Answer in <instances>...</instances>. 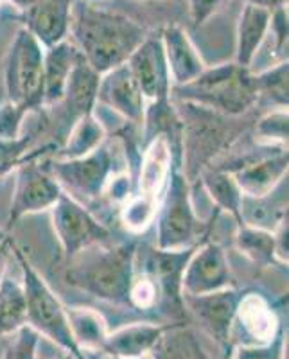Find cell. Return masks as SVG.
Listing matches in <instances>:
<instances>
[{
	"label": "cell",
	"mask_w": 289,
	"mask_h": 359,
	"mask_svg": "<svg viewBox=\"0 0 289 359\" xmlns=\"http://www.w3.org/2000/svg\"><path fill=\"white\" fill-rule=\"evenodd\" d=\"M43 45L29 33L18 29L8 50L4 85L8 102L33 111L43 108Z\"/></svg>",
	"instance_id": "cell-7"
},
{
	"label": "cell",
	"mask_w": 289,
	"mask_h": 359,
	"mask_svg": "<svg viewBox=\"0 0 289 359\" xmlns=\"http://www.w3.org/2000/svg\"><path fill=\"white\" fill-rule=\"evenodd\" d=\"M27 117V111L24 108L6 102L0 107V140L9 142V140L20 139V130L24 118Z\"/></svg>",
	"instance_id": "cell-37"
},
{
	"label": "cell",
	"mask_w": 289,
	"mask_h": 359,
	"mask_svg": "<svg viewBox=\"0 0 289 359\" xmlns=\"http://www.w3.org/2000/svg\"><path fill=\"white\" fill-rule=\"evenodd\" d=\"M13 339L6 347L2 359H40V338L34 329L24 325L20 331L11 334Z\"/></svg>",
	"instance_id": "cell-35"
},
{
	"label": "cell",
	"mask_w": 289,
	"mask_h": 359,
	"mask_svg": "<svg viewBox=\"0 0 289 359\" xmlns=\"http://www.w3.org/2000/svg\"><path fill=\"white\" fill-rule=\"evenodd\" d=\"M47 359H76V358H74L72 354H69V352L62 351V348H58V351L54 352V354H51Z\"/></svg>",
	"instance_id": "cell-45"
},
{
	"label": "cell",
	"mask_w": 289,
	"mask_h": 359,
	"mask_svg": "<svg viewBox=\"0 0 289 359\" xmlns=\"http://www.w3.org/2000/svg\"><path fill=\"white\" fill-rule=\"evenodd\" d=\"M273 237H275V257H277L278 266H288V219L278 224L273 232Z\"/></svg>",
	"instance_id": "cell-41"
},
{
	"label": "cell",
	"mask_w": 289,
	"mask_h": 359,
	"mask_svg": "<svg viewBox=\"0 0 289 359\" xmlns=\"http://www.w3.org/2000/svg\"><path fill=\"white\" fill-rule=\"evenodd\" d=\"M271 11L246 2L237 20L236 31V60L237 65L252 70L257 54L261 50L269 31Z\"/></svg>",
	"instance_id": "cell-23"
},
{
	"label": "cell",
	"mask_w": 289,
	"mask_h": 359,
	"mask_svg": "<svg viewBox=\"0 0 289 359\" xmlns=\"http://www.w3.org/2000/svg\"><path fill=\"white\" fill-rule=\"evenodd\" d=\"M175 165H178V163H176L173 149L166 137H162V135L153 137L147 142L142 153V160H140L139 176H137V189L139 191L137 192H142V194L160 200Z\"/></svg>",
	"instance_id": "cell-22"
},
{
	"label": "cell",
	"mask_w": 289,
	"mask_h": 359,
	"mask_svg": "<svg viewBox=\"0 0 289 359\" xmlns=\"http://www.w3.org/2000/svg\"><path fill=\"white\" fill-rule=\"evenodd\" d=\"M102 194H106V196L110 198L112 203L123 205L124 201L133 194V185H131L130 172H123V175L112 176V180L108 182V185H106Z\"/></svg>",
	"instance_id": "cell-40"
},
{
	"label": "cell",
	"mask_w": 289,
	"mask_h": 359,
	"mask_svg": "<svg viewBox=\"0 0 289 359\" xmlns=\"http://www.w3.org/2000/svg\"><path fill=\"white\" fill-rule=\"evenodd\" d=\"M106 140V130L94 114L79 117L70 126L65 144L60 149L58 158H79L90 155L101 147Z\"/></svg>",
	"instance_id": "cell-29"
},
{
	"label": "cell",
	"mask_w": 289,
	"mask_h": 359,
	"mask_svg": "<svg viewBox=\"0 0 289 359\" xmlns=\"http://www.w3.org/2000/svg\"><path fill=\"white\" fill-rule=\"evenodd\" d=\"M156 224V248L185 250L200 245L208 230L192 201V184L182 168L175 165L160 198Z\"/></svg>",
	"instance_id": "cell-6"
},
{
	"label": "cell",
	"mask_w": 289,
	"mask_h": 359,
	"mask_svg": "<svg viewBox=\"0 0 289 359\" xmlns=\"http://www.w3.org/2000/svg\"><path fill=\"white\" fill-rule=\"evenodd\" d=\"M288 62H278L262 72L253 74L257 102H266L273 108H288Z\"/></svg>",
	"instance_id": "cell-32"
},
{
	"label": "cell",
	"mask_w": 289,
	"mask_h": 359,
	"mask_svg": "<svg viewBox=\"0 0 289 359\" xmlns=\"http://www.w3.org/2000/svg\"><path fill=\"white\" fill-rule=\"evenodd\" d=\"M27 162H29V160H27ZM20 165H22V163H18V165H0V178L8 175L9 171H13V169H18V168H20Z\"/></svg>",
	"instance_id": "cell-46"
},
{
	"label": "cell",
	"mask_w": 289,
	"mask_h": 359,
	"mask_svg": "<svg viewBox=\"0 0 289 359\" xmlns=\"http://www.w3.org/2000/svg\"><path fill=\"white\" fill-rule=\"evenodd\" d=\"M173 325V323H171ZM169 325L151 322H135L108 332L102 345V354L119 359H137L149 355L159 345Z\"/></svg>",
	"instance_id": "cell-18"
},
{
	"label": "cell",
	"mask_w": 289,
	"mask_h": 359,
	"mask_svg": "<svg viewBox=\"0 0 289 359\" xmlns=\"http://www.w3.org/2000/svg\"><path fill=\"white\" fill-rule=\"evenodd\" d=\"M101 74L95 72L83 54L74 65L72 72L69 76V81L65 86L62 104L63 114H65L69 130L79 117L94 114L95 104H98V88ZM58 104V107H60Z\"/></svg>",
	"instance_id": "cell-20"
},
{
	"label": "cell",
	"mask_w": 289,
	"mask_h": 359,
	"mask_svg": "<svg viewBox=\"0 0 289 359\" xmlns=\"http://www.w3.org/2000/svg\"><path fill=\"white\" fill-rule=\"evenodd\" d=\"M239 217L241 224L275 232L288 219V178L266 196H243Z\"/></svg>",
	"instance_id": "cell-24"
},
{
	"label": "cell",
	"mask_w": 289,
	"mask_h": 359,
	"mask_svg": "<svg viewBox=\"0 0 289 359\" xmlns=\"http://www.w3.org/2000/svg\"><path fill=\"white\" fill-rule=\"evenodd\" d=\"M51 175L74 200H95L102 196L106 185L115 175L114 155L110 147L102 144L90 155L79 158H56L43 162Z\"/></svg>",
	"instance_id": "cell-8"
},
{
	"label": "cell",
	"mask_w": 289,
	"mask_h": 359,
	"mask_svg": "<svg viewBox=\"0 0 289 359\" xmlns=\"http://www.w3.org/2000/svg\"><path fill=\"white\" fill-rule=\"evenodd\" d=\"M241 297L243 293L239 290L227 287L207 294H184V306L208 338L220 347L228 348Z\"/></svg>",
	"instance_id": "cell-13"
},
{
	"label": "cell",
	"mask_w": 289,
	"mask_h": 359,
	"mask_svg": "<svg viewBox=\"0 0 289 359\" xmlns=\"http://www.w3.org/2000/svg\"><path fill=\"white\" fill-rule=\"evenodd\" d=\"M62 194V185L45 168V163H40L38 160L22 163L17 171V185L9 208V226L17 224V221L29 214L51 210Z\"/></svg>",
	"instance_id": "cell-11"
},
{
	"label": "cell",
	"mask_w": 289,
	"mask_h": 359,
	"mask_svg": "<svg viewBox=\"0 0 289 359\" xmlns=\"http://www.w3.org/2000/svg\"><path fill=\"white\" fill-rule=\"evenodd\" d=\"M171 99L208 108L228 117H243L257 104L253 72L236 62L207 67L184 86H173Z\"/></svg>",
	"instance_id": "cell-4"
},
{
	"label": "cell",
	"mask_w": 289,
	"mask_h": 359,
	"mask_svg": "<svg viewBox=\"0 0 289 359\" xmlns=\"http://www.w3.org/2000/svg\"><path fill=\"white\" fill-rule=\"evenodd\" d=\"M74 0H36L22 13V22L43 49L70 38Z\"/></svg>",
	"instance_id": "cell-16"
},
{
	"label": "cell",
	"mask_w": 289,
	"mask_h": 359,
	"mask_svg": "<svg viewBox=\"0 0 289 359\" xmlns=\"http://www.w3.org/2000/svg\"><path fill=\"white\" fill-rule=\"evenodd\" d=\"M9 4H13V8H17L18 11H24L25 8H29L31 4H34L36 0H8Z\"/></svg>",
	"instance_id": "cell-44"
},
{
	"label": "cell",
	"mask_w": 289,
	"mask_h": 359,
	"mask_svg": "<svg viewBox=\"0 0 289 359\" xmlns=\"http://www.w3.org/2000/svg\"><path fill=\"white\" fill-rule=\"evenodd\" d=\"M288 9L278 8L271 11V20H269V31L273 41H275V50L281 54V60L288 62Z\"/></svg>",
	"instance_id": "cell-38"
},
{
	"label": "cell",
	"mask_w": 289,
	"mask_h": 359,
	"mask_svg": "<svg viewBox=\"0 0 289 359\" xmlns=\"http://www.w3.org/2000/svg\"><path fill=\"white\" fill-rule=\"evenodd\" d=\"M234 287L227 253L220 243L205 237L196 245L182 275L184 294H207Z\"/></svg>",
	"instance_id": "cell-12"
},
{
	"label": "cell",
	"mask_w": 289,
	"mask_h": 359,
	"mask_svg": "<svg viewBox=\"0 0 289 359\" xmlns=\"http://www.w3.org/2000/svg\"><path fill=\"white\" fill-rule=\"evenodd\" d=\"M160 41H162L173 86H184L194 81L207 69L200 50L196 49L191 36L182 25H166L160 34Z\"/></svg>",
	"instance_id": "cell-17"
},
{
	"label": "cell",
	"mask_w": 289,
	"mask_h": 359,
	"mask_svg": "<svg viewBox=\"0 0 289 359\" xmlns=\"http://www.w3.org/2000/svg\"><path fill=\"white\" fill-rule=\"evenodd\" d=\"M9 239H11V237H8V239H6L4 243H2V245H0V275L4 273V259H6V255H8L9 253Z\"/></svg>",
	"instance_id": "cell-43"
},
{
	"label": "cell",
	"mask_w": 289,
	"mask_h": 359,
	"mask_svg": "<svg viewBox=\"0 0 289 359\" xmlns=\"http://www.w3.org/2000/svg\"><path fill=\"white\" fill-rule=\"evenodd\" d=\"M228 0H187L189 17L194 27H201L207 24L216 13L223 9Z\"/></svg>",
	"instance_id": "cell-39"
},
{
	"label": "cell",
	"mask_w": 289,
	"mask_h": 359,
	"mask_svg": "<svg viewBox=\"0 0 289 359\" xmlns=\"http://www.w3.org/2000/svg\"><path fill=\"white\" fill-rule=\"evenodd\" d=\"M159 205V198L147 196V194H142V192L131 194L121 205V223L131 233L144 232L149 224L155 223Z\"/></svg>",
	"instance_id": "cell-33"
},
{
	"label": "cell",
	"mask_w": 289,
	"mask_h": 359,
	"mask_svg": "<svg viewBox=\"0 0 289 359\" xmlns=\"http://www.w3.org/2000/svg\"><path fill=\"white\" fill-rule=\"evenodd\" d=\"M137 250L135 243L90 246L67 262V282L101 302L131 309L130 291L135 278Z\"/></svg>",
	"instance_id": "cell-2"
},
{
	"label": "cell",
	"mask_w": 289,
	"mask_h": 359,
	"mask_svg": "<svg viewBox=\"0 0 289 359\" xmlns=\"http://www.w3.org/2000/svg\"><path fill=\"white\" fill-rule=\"evenodd\" d=\"M110 359H119V358H110ZM137 359H153V355H144V358H137Z\"/></svg>",
	"instance_id": "cell-48"
},
{
	"label": "cell",
	"mask_w": 289,
	"mask_h": 359,
	"mask_svg": "<svg viewBox=\"0 0 289 359\" xmlns=\"http://www.w3.org/2000/svg\"><path fill=\"white\" fill-rule=\"evenodd\" d=\"M51 221L56 239L62 246L65 262L90 246L110 243L112 232L90 212L81 201L63 192L51 208Z\"/></svg>",
	"instance_id": "cell-9"
},
{
	"label": "cell",
	"mask_w": 289,
	"mask_h": 359,
	"mask_svg": "<svg viewBox=\"0 0 289 359\" xmlns=\"http://www.w3.org/2000/svg\"><path fill=\"white\" fill-rule=\"evenodd\" d=\"M81 56L70 38L47 47L43 54V107H58L62 102L69 76Z\"/></svg>",
	"instance_id": "cell-21"
},
{
	"label": "cell",
	"mask_w": 289,
	"mask_h": 359,
	"mask_svg": "<svg viewBox=\"0 0 289 359\" xmlns=\"http://www.w3.org/2000/svg\"><path fill=\"white\" fill-rule=\"evenodd\" d=\"M9 252L17 259L22 269L20 280L25 291V300H27V325L45 339H49L54 347L69 352L76 359H88V355L79 348L74 339L69 316H67V307L54 294L45 278L38 273L33 262L29 261L24 248H20L13 237L9 239Z\"/></svg>",
	"instance_id": "cell-5"
},
{
	"label": "cell",
	"mask_w": 289,
	"mask_h": 359,
	"mask_svg": "<svg viewBox=\"0 0 289 359\" xmlns=\"http://www.w3.org/2000/svg\"><path fill=\"white\" fill-rule=\"evenodd\" d=\"M194 248L196 246L185 250H160L155 246L142 253L140 268L135 264V268L155 280L160 291V306L166 307L167 314L175 316L176 320H184L187 316L182 291V275Z\"/></svg>",
	"instance_id": "cell-10"
},
{
	"label": "cell",
	"mask_w": 289,
	"mask_h": 359,
	"mask_svg": "<svg viewBox=\"0 0 289 359\" xmlns=\"http://www.w3.org/2000/svg\"><path fill=\"white\" fill-rule=\"evenodd\" d=\"M70 331L83 352H101L108 336V327L101 313L92 307H67Z\"/></svg>",
	"instance_id": "cell-28"
},
{
	"label": "cell",
	"mask_w": 289,
	"mask_h": 359,
	"mask_svg": "<svg viewBox=\"0 0 289 359\" xmlns=\"http://www.w3.org/2000/svg\"><path fill=\"white\" fill-rule=\"evenodd\" d=\"M289 156L288 149L246 163L232 172L243 196H266L288 178Z\"/></svg>",
	"instance_id": "cell-19"
},
{
	"label": "cell",
	"mask_w": 289,
	"mask_h": 359,
	"mask_svg": "<svg viewBox=\"0 0 289 359\" xmlns=\"http://www.w3.org/2000/svg\"><path fill=\"white\" fill-rule=\"evenodd\" d=\"M196 184H200L205 189V192L212 200L217 212H224L228 216H232L236 223L241 224L239 210L243 192H241L232 172L212 165V168L201 171V175L196 180Z\"/></svg>",
	"instance_id": "cell-26"
},
{
	"label": "cell",
	"mask_w": 289,
	"mask_h": 359,
	"mask_svg": "<svg viewBox=\"0 0 289 359\" xmlns=\"http://www.w3.org/2000/svg\"><path fill=\"white\" fill-rule=\"evenodd\" d=\"M95 107L110 110L112 114L123 118L124 123L142 126L147 101L144 99L139 85L135 83L126 63L101 74Z\"/></svg>",
	"instance_id": "cell-14"
},
{
	"label": "cell",
	"mask_w": 289,
	"mask_h": 359,
	"mask_svg": "<svg viewBox=\"0 0 289 359\" xmlns=\"http://www.w3.org/2000/svg\"><path fill=\"white\" fill-rule=\"evenodd\" d=\"M8 232H6V230H2V229H0V245H2V243H4L6 241V239H8Z\"/></svg>",
	"instance_id": "cell-47"
},
{
	"label": "cell",
	"mask_w": 289,
	"mask_h": 359,
	"mask_svg": "<svg viewBox=\"0 0 289 359\" xmlns=\"http://www.w3.org/2000/svg\"><path fill=\"white\" fill-rule=\"evenodd\" d=\"M284 331L278 332L271 341L261 345H241L228 359H282L284 358Z\"/></svg>",
	"instance_id": "cell-36"
},
{
	"label": "cell",
	"mask_w": 289,
	"mask_h": 359,
	"mask_svg": "<svg viewBox=\"0 0 289 359\" xmlns=\"http://www.w3.org/2000/svg\"><path fill=\"white\" fill-rule=\"evenodd\" d=\"M250 4H255L259 8H264L268 11H275L278 8H285L288 0H248Z\"/></svg>",
	"instance_id": "cell-42"
},
{
	"label": "cell",
	"mask_w": 289,
	"mask_h": 359,
	"mask_svg": "<svg viewBox=\"0 0 289 359\" xmlns=\"http://www.w3.org/2000/svg\"><path fill=\"white\" fill-rule=\"evenodd\" d=\"M2 2H6V0H0V4H2Z\"/></svg>",
	"instance_id": "cell-49"
},
{
	"label": "cell",
	"mask_w": 289,
	"mask_h": 359,
	"mask_svg": "<svg viewBox=\"0 0 289 359\" xmlns=\"http://www.w3.org/2000/svg\"><path fill=\"white\" fill-rule=\"evenodd\" d=\"M151 355L153 359H208L194 332L184 323L169 325Z\"/></svg>",
	"instance_id": "cell-30"
},
{
	"label": "cell",
	"mask_w": 289,
	"mask_h": 359,
	"mask_svg": "<svg viewBox=\"0 0 289 359\" xmlns=\"http://www.w3.org/2000/svg\"><path fill=\"white\" fill-rule=\"evenodd\" d=\"M135 83L147 102L171 97V76L160 36H146L126 62Z\"/></svg>",
	"instance_id": "cell-15"
},
{
	"label": "cell",
	"mask_w": 289,
	"mask_h": 359,
	"mask_svg": "<svg viewBox=\"0 0 289 359\" xmlns=\"http://www.w3.org/2000/svg\"><path fill=\"white\" fill-rule=\"evenodd\" d=\"M288 108H271L268 114L255 121V139L266 142V146L288 144Z\"/></svg>",
	"instance_id": "cell-34"
},
{
	"label": "cell",
	"mask_w": 289,
	"mask_h": 359,
	"mask_svg": "<svg viewBox=\"0 0 289 359\" xmlns=\"http://www.w3.org/2000/svg\"><path fill=\"white\" fill-rule=\"evenodd\" d=\"M27 325V300L22 280L0 275V338L11 336Z\"/></svg>",
	"instance_id": "cell-27"
},
{
	"label": "cell",
	"mask_w": 289,
	"mask_h": 359,
	"mask_svg": "<svg viewBox=\"0 0 289 359\" xmlns=\"http://www.w3.org/2000/svg\"><path fill=\"white\" fill-rule=\"evenodd\" d=\"M173 102L182 118V171L194 184L217 156L230 153L246 124H241V117H228L191 102Z\"/></svg>",
	"instance_id": "cell-3"
},
{
	"label": "cell",
	"mask_w": 289,
	"mask_h": 359,
	"mask_svg": "<svg viewBox=\"0 0 289 359\" xmlns=\"http://www.w3.org/2000/svg\"><path fill=\"white\" fill-rule=\"evenodd\" d=\"M236 246L245 257L261 268L278 264L275 257V237H273V232H268V230L237 224Z\"/></svg>",
	"instance_id": "cell-31"
},
{
	"label": "cell",
	"mask_w": 289,
	"mask_h": 359,
	"mask_svg": "<svg viewBox=\"0 0 289 359\" xmlns=\"http://www.w3.org/2000/svg\"><path fill=\"white\" fill-rule=\"evenodd\" d=\"M236 323H239L245 332L252 336V345L271 341L282 331V329H277L278 320L275 311L271 309L268 300L255 291L243 293L239 306H237L234 325Z\"/></svg>",
	"instance_id": "cell-25"
},
{
	"label": "cell",
	"mask_w": 289,
	"mask_h": 359,
	"mask_svg": "<svg viewBox=\"0 0 289 359\" xmlns=\"http://www.w3.org/2000/svg\"><path fill=\"white\" fill-rule=\"evenodd\" d=\"M72 41L98 74L121 67L147 36L146 29L123 13L78 2L70 22Z\"/></svg>",
	"instance_id": "cell-1"
}]
</instances>
